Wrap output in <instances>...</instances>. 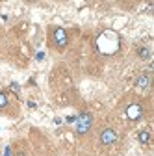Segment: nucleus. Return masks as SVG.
<instances>
[{
    "instance_id": "obj_1",
    "label": "nucleus",
    "mask_w": 154,
    "mask_h": 156,
    "mask_svg": "<svg viewBox=\"0 0 154 156\" xmlns=\"http://www.w3.org/2000/svg\"><path fill=\"white\" fill-rule=\"evenodd\" d=\"M91 126H93V115L89 112H80V115L76 117V126H74L76 134L84 136L91 130Z\"/></svg>"
},
{
    "instance_id": "obj_2",
    "label": "nucleus",
    "mask_w": 154,
    "mask_h": 156,
    "mask_svg": "<svg viewBox=\"0 0 154 156\" xmlns=\"http://www.w3.org/2000/svg\"><path fill=\"white\" fill-rule=\"evenodd\" d=\"M115 141H117V134H115L113 128H104L100 132V143L102 145H113Z\"/></svg>"
},
{
    "instance_id": "obj_3",
    "label": "nucleus",
    "mask_w": 154,
    "mask_h": 156,
    "mask_svg": "<svg viewBox=\"0 0 154 156\" xmlns=\"http://www.w3.org/2000/svg\"><path fill=\"white\" fill-rule=\"evenodd\" d=\"M126 115H128V119L138 121V119H141V117H143V108L139 104H130L128 110H126Z\"/></svg>"
},
{
    "instance_id": "obj_4",
    "label": "nucleus",
    "mask_w": 154,
    "mask_h": 156,
    "mask_svg": "<svg viewBox=\"0 0 154 156\" xmlns=\"http://www.w3.org/2000/svg\"><path fill=\"white\" fill-rule=\"evenodd\" d=\"M54 43H56V47H65L67 45V34H65V30H61V28H56L54 30Z\"/></svg>"
},
{
    "instance_id": "obj_5",
    "label": "nucleus",
    "mask_w": 154,
    "mask_h": 156,
    "mask_svg": "<svg viewBox=\"0 0 154 156\" xmlns=\"http://www.w3.org/2000/svg\"><path fill=\"white\" fill-rule=\"evenodd\" d=\"M136 86L138 87H149L150 86V74H141V76H138V80H136Z\"/></svg>"
},
{
    "instance_id": "obj_6",
    "label": "nucleus",
    "mask_w": 154,
    "mask_h": 156,
    "mask_svg": "<svg viewBox=\"0 0 154 156\" xmlns=\"http://www.w3.org/2000/svg\"><path fill=\"white\" fill-rule=\"evenodd\" d=\"M138 54L143 58V60H149V58H150V48H147V47H141V48L138 50Z\"/></svg>"
},
{
    "instance_id": "obj_7",
    "label": "nucleus",
    "mask_w": 154,
    "mask_h": 156,
    "mask_svg": "<svg viewBox=\"0 0 154 156\" xmlns=\"http://www.w3.org/2000/svg\"><path fill=\"white\" fill-rule=\"evenodd\" d=\"M139 141L141 143H150V134L149 132H139Z\"/></svg>"
},
{
    "instance_id": "obj_8",
    "label": "nucleus",
    "mask_w": 154,
    "mask_h": 156,
    "mask_svg": "<svg viewBox=\"0 0 154 156\" xmlns=\"http://www.w3.org/2000/svg\"><path fill=\"white\" fill-rule=\"evenodd\" d=\"M6 106H8V95L0 93V108H6Z\"/></svg>"
}]
</instances>
